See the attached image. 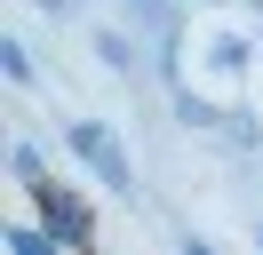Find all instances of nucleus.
<instances>
[{"label": "nucleus", "mask_w": 263, "mask_h": 255, "mask_svg": "<svg viewBox=\"0 0 263 255\" xmlns=\"http://www.w3.org/2000/svg\"><path fill=\"white\" fill-rule=\"evenodd\" d=\"M72 152H80V159H88V168H96V175H104L112 191L128 184V159H120V143L104 136V128H72Z\"/></svg>", "instance_id": "f257e3e1"}, {"label": "nucleus", "mask_w": 263, "mask_h": 255, "mask_svg": "<svg viewBox=\"0 0 263 255\" xmlns=\"http://www.w3.org/2000/svg\"><path fill=\"white\" fill-rule=\"evenodd\" d=\"M40 207H48V223H56V239H88V215L64 199L56 184H40Z\"/></svg>", "instance_id": "f03ea898"}]
</instances>
